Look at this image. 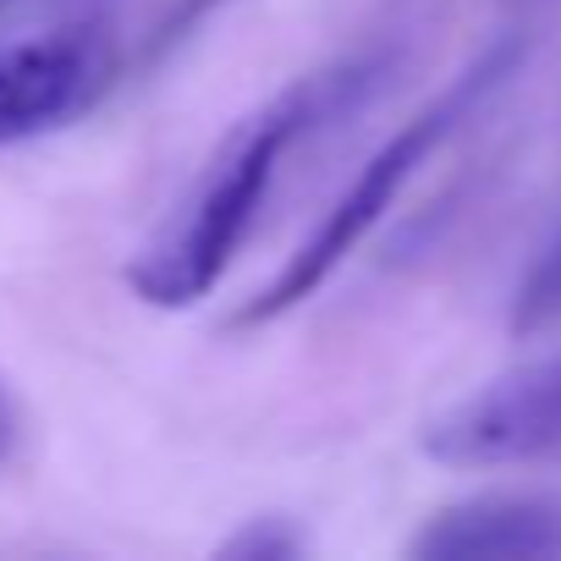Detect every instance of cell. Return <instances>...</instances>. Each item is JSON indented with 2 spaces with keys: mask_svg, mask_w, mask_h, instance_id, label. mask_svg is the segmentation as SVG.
Listing matches in <instances>:
<instances>
[{
  "mask_svg": "<svg viewBox=\"0 0 561 561\" xmlns=\"http://www.w3.org/2000/svg\"><path fill=\"white\" fill-rule=\"evenodd\" d=\"M397 45H358L336 56L331 67L298 78L293 89H280L270 105H259L248 122H237L220 144V154L204 165L193 193L171 209V220L144 242V253L127 264V287L149 309H187L198 304L237 248L248 242L280 165L287 154L347 116H358L397 72Z\"/></svg>",
  "mask_w": 561,
  "mask_h": 561,
  "instance_id": "cell-1",
  "label": "cell"
},
{
  "mask_svg": "<svg viewBox=\"0 0 561 561\" xmlns=\"http://www.w3.org/2000/svg\"><path fill=\"white\" fill-rule=\"evenodd\" d=\"M545 7L550 0H512V12H506V23L495 28V39L440 89V100H430L413 122H402L375 154H369V165L353 176V187L325 209V220L314 226V237L275 270V280L264 293H253L242 309H237V320L231 325H270V320H280L287 309H298L304 298H314L325 280L336 275V264L347 259V253H358V242L386 220V209L402 198V187L424 171V160L435 154V149H446L468 122H479V111L523 72V61H528V50L539 45V28H545Z\"/></svg>",
  "mask_w": 561,
  "mask_h": 561,
  "instance_id": "cell-2",
  "label": "cell"
},
{
  "mask_svg": "<svg viewBox=\"0 0 561 561\" xmlns=\"http://www.w3.org/2000/svg\"><path fill=\"white\" fill-rule=\"evenodd\" d=\"M424 457L446 468H550L561 462V353L512 369L424 424Z\"/></svg>",
  "mask_w": 561,
  "mask_h": 561,
  "instance_id": "cell-3",
  "label": "cell"
},
{
  "mask_svg": "<svg viewBox=\"0 0 561 561\" xmlns=\"http://www.w3.org/2000/svg\"><path fill=\"white\" fill-rule=\"evenodd\" d=\"M111 83V34L72 23L0 50V149L28 144L100 100Z\"/></svg>",
  "mask_w": 561,
  "mask_h": 561,
  "instance_id": "cell-4",
  "label": "cell"
},
{
  "mask_svg": "<svg viewBox=\"0 0 561 561\" xmlns=\"http://www.w3.org/2000/svg\"><path fill=\"white\" fill-rule=\"evenodd\" d=\"M424 561H517V556H561V501L556 495H468L457 506L430 512V523L408 545Z\"/></svg>",
  "mask_w": 561,
  "mask_h": 561,
  "instance_id": "cell-5",
  "label": "cell"
},
{
  "mask_svg": "<svg viewBox=\"0 0 561 561\" xmlns=\"http://www.w3.org/2000/svg\"><path fill=\"white\" fill-rule=\"evenodd\" d=\"M561 325V237L539 253V264L528 270V280L517 287V304H512V331H550Z\"/></svg>",
  "mask_w": 561,
  "mask_h": 561,
  "instance_id": "cell-6",
  "label": "cell"
},
{
  "mask_svg": "<svg viewBox=\"0 0 561 561\" xmlns=\"http://www.w3.org/2000/svg\"><path fill=\"white\" fill-rule=\"evenodd\" d=\"M226 556H264V561H287V556H298L304 550V534L287 523V517H253L242 534H231L226 545H220Z\"/></svg>",
  "mask_w": 561,
  "mask_h": 561,
  "instance_id": "cell-7",
  "label": "cell"
},
{
  "mask_svg": "<svg viewBox=\"0 0 561 561\" xmlns=\"http://www.w3.org/2000/svg\"><path fill=\"white\" fill-rule=\"evenodd\" d=\"M18 451H23V413H18L12 391L0 386V468L18 462Z\"/></svg>",
  "mask_w": 561,
  "mask_h": 561,
  "instance_id": "cell-8",
  "label": "cell"
},
{
  "mask_svg": "<svg viewBox=\"0 0 561 561\" xmlns=\"http://www.w3.org/2000/svg\"><path fill=\"white\" fill-rule=\"evenodd\" d=\"M23 7H28V0H0V23H7L12 12H23Z\"/></svg>",
  "mask_w": 561,
  "mask_h": 561,
  "instance_id": "cell-9",
  "label": "cell"
}]
</instances>
